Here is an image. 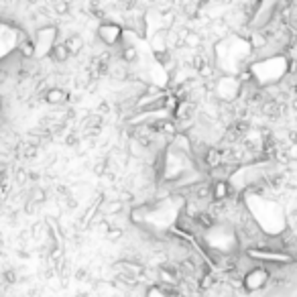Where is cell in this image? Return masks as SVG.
<instances>
[{"label":"cell","instance_id":"obj_3","mask_svg":"<svg viewBox=\"0 0 297 297\" xmlns=\"http://www.w3.org/2000/svg\"><path fill=\"white\" fill-rule=\"evenodd\" d=\"M70 57H72V53H70V49H67V45L63 41H57L49 51V59L53 63H65Z\"/></svg>","mask_w":297,"mask_h":297},{"label":"cell","instance_id":"obj_5","mask_svg":"<svg viewBox=\"0 0 297 297\" xmlns=\"http://www.w3.org/2000/svg\"><path fill=\"white\" fill-rule=\"evenodd\" d=\"M201 45V35L198 31H192V29H185L183 33V47L187 49H196Z\"/></svg>","mask_w":297,"mask_h":297},{"label":"cell","instance_id":"obj_1","mask_svg":"<svg viewBox=\"0 0 297 297\" xmlns=\"http://www.w3.org/2000/svg\"><path fill=\"white\" fill-rule=\"evenodd\" d=\"M123 33L124 29L116 23H110V21H104L100 26H98V41L104 45V47H116L123 41Z\"/></svg>","mask_w":297,"mask_h":297},{"label":"cell","instance_id":"obj_2","mask_svg":"<svg viewBox=\"0 0 297 297\" xmlns=\"http://www.w3.org/2000/svg\"><path fill=\"white\" fill-rule=\"evenodd\" d=\"M45 100L51 106H63V104H67V100H70V94H67L61 86H53L45 92Z\"/></svg>","mask_w":297,"mask_h":297},{"label":"cell","instance_id":"obj_4","mask_svg":"<svg viewBox=\"0 0 297 297\" xmlns=\"http://www.w3.org/2000/svg\"><path fill=\"white\" fill-rule=\"evenodd\" d=\"M63 43L67 45V49H70L72 55H77V53L82 51V47H84V37L77 35V33H74V35H70L67 39H63Z\"/></svg>","mask_w":297,"mask_h":297},{"label":"cell","instance_id":"obj_6","mask_svg":"<svg viewBox=\"0 0 297 297\" xmlns=\"http://www.w3.org/2000/svg\"><path fill=\"white\" fill-rule=\"evenodd\" d=\"M53 12H55L57 17H65V15H70V0H53Z\"/></svg>","mask_w":297,"mask_h":297}]
</instances>
